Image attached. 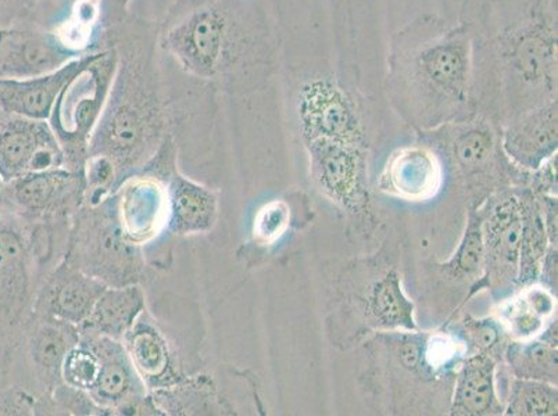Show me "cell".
I'll list each match as a JSON object with an SVG mask.
<instances>
[{"mask_svg": "<svg viewBox=\"0 0 558 416\" xmlns=\"http://www.w3.org/2000/svg\"><path fill=\"white\" fill-rule=\"evenodd\" d=\"M474 113L507 123L557 99L558 0H463Z\"/></svg>", "mask_w": 558, "mask_h": 416, "instance_id": "obj_1", "label": "cell"}, {"mask_svg": "<svg viewBox=\"0 0 558 416\" xmlns=\"http://www.w3.org/2000/svg\"><path fill=\"white\" fill-rule=\"evenodd\" d=\"M157 44L185 77L233 96L266 88L281 63L263 0H174L157 22Z\"/></svg>", "mask_w": 558, "mask_h": 416, "instance_id": "obj_2", "label": "cell"}, {"mask_svg": "<svg viewBox=\"0 0 558 416\" xmlns=\"http://www.w3.org/2000/svg\"><path fill=\"white\" fill-rule=\"evenodd\" d=\"M99 44L114 48L117 70L88 157L108 159L120 186L154 159L169 136H175V99L157 44V22L130 14L101 32Z\"/></svg>", "mask_w": 558, "mask_h": 416, "instance_id": "obj_3", "label": "cell"}, {"mask_svg": "<svg viewBox=\"0 0 558 416\" xmlns=\"http://www.w3.org/2000/svg\"><path fill=\"white\" fill-rule=\"evenodd\" d=\"M385 90L400 113L420 126L475 114L473 47L464 25L423 13L396 29Z\"/></svg>", "mask_w": 558, "mask_h": 416, "instance_id": "obj_4", "label": "cell"}, {"mask_svg": "<svg viewBox=\"0 0 558 416\" xmlns=\"http://www.w3.org/2000/svg\"><path fill=\"white\" fill-rule=\"evenodd\" d=\"M63 260L108 287L141 285L146 276L144 252L126 240L114 195L80 208L71 222Z\"/></svg>", "mask_w": 558, "mask_h": 416, "instance_id": "obj_5", "label": "cell"}, {"mask_svg": "<svg viewBox=\"0 0 558 416\" xmlns=\"http://www.w3.org/2000/svg\"><path fill=\"white\" fill-rule=\"evenodd\" d=\"M116 70L114 48L86 53L80 70L56 100L48 123L62 146L64 169L84 174L90 136L104 113Z\"/></svg>", "mask_w": 558, "mask_h": 416, "instance_id": "obj_6", "label": "cell"}, {"mask_svg": "<svg viewBox=\"0 0 558 416\" xmlns=\"http://www.w3.org/2000/svg\"><path fill=\"white\" fill-rule=\"evenodd\" d=\"M3 212V211H2ZM40 272L22 222L3 212L0 222V352L13 353L34 313Z\"/></svg>", "mask_w": 558, "mask_h": 416, "instance_id": "obj_7", "label": "cell"}, {"mask_svg": "<svg viewBox=\"0 0 558 416\" xmlns=\"http://www.w3.org/2000/svg\"><path fill=\"white\" fill-rule=\"evenodd\" d=\"M84 200V174L62 167L8 182L2 211L24 224H71Z\"/></svg>", "mask_w": 558, "mask_h": 416, "instance_id": "obj_8", "label": "cell"}, {"mask_svg": "<svg viewBox=\"0 0 558 416\" xmlns=\"http://www.w3.org/2000/svg\"><path fill=\"white\" fill-rule=\"evenodd\" d=\"M80 343L99 359L98 379L88 394L105 415H160L123 342L80 329Z\"/></svg>", "mask_w": 558, "mask_h": 416, "instance_id": "obj_9", "label": "cell"}, {"mask_svg": "<svg viewBox=\"0 0 558 416\" xmlns=\"http://www.w3.org/2000/svg\"><path fill=\"white\" fill-rule=\"evenodd\" d=\"M296 113L304 140L326 138L363 144L356 101L333 75H313L299 86Z\"/></svg>", "mask_w": 558, "mask_h": 416, "instance_id": "obj_10", "label": "cell"}, {"mask_svg": "<svg viewBox=\"0 0 558 416\" xmlns=\"http://www.w3.org/2000/svg\"><path fill=\"white\" fill-rule=\"evenodd\" d=\"M485 243L484 276L474 292L488 289L501 301L517 287L521 246V208L517 195H501L482 211Z\"/></svg>", "mask_w": 558, "mask_h": 416, "instance_id": "obj_11", "label": "cell"}, {"mask_svg": "<svg viewBox=\"0 0 558 416\" xmlns=\"http://www.w3.org/2000/svg\"><path fill=\"white\" fill-rule=\"evenodd\" d=\"M179 145L169 136L144 171L163 178L169 191V232L179 236L207 233L216 225V193L181 174L177 167Z\"/></svg>", "mask_w": 558, "mask_h": 416, "instance_id": "obj_12", "label": "cell"}, {"mask_svg": "<svg viewBox=\"0 0 558 416\" xmlns=\"http://www.w3.org/2000/svg\"><path fill=\"white\" fill-rule=\"evenodd\" d=\"M62 167V146L48 121L0 110V176L4 184L33 172Z\"/></svg>", "mask_w": 558, "mask_h": 416, "instance_id": "obj_13", "label": "cell"}, {"mask_svg": "<svg viewBox=\"0 0 558 416\" xmlns=\"http://www.w3.org/2000/svg\"><path fill=\"white\" fill-rule=\"evenodd\" d=\"M56 29L40 24L0 28V79L39 77L81 58Z\"/></svg>", "mask_w": 558, "mask_h": 416, "instance_id": "obj_14", "label": "cell"}, {"mask_svg": "<svg viewBox=\"0 0 558 416\" xmlns=\"http://www.w3.org/2000/svg\"><path fill=\"white\" fill-rule=\"evenodd\" d=\"M113 195L120 225L134 245L144 247L169 231V191L163 178L136 172Z\"/></svg>", "mask_w": 558, "mask_h": 416, "instance_id": "obj_15", "label": "cell"}, {"mask_svg": "<svg viewBox=\"0 0 558 416\" xmlns=\"http://www.w3.org/2000/svg\"><path fill=\"white\" fill-rule=\"evenodd\" d=\"M106 289L104 282L62 260L40 279L34 314L80 327Z\"/></svg>", "mask_w": 558, "mask_h": 416, "instance_id": "obj_16", "label": "cell"}, {"mask_svg": "<svg viewBox=\"0 0 558 416\" xmlns=\"http://www.w3.org/2000/svg\"><path fill=\"white\" fill-rule=\"evenodd\" d=\"M304 142L319 187L343 206L357 207L363 196V144L326 138Z\"/></svg>", "mask_w": 558, "mask_h": 416, "instance_id": "obj_17", "label": "cell"}, {"mask_svg": "<svg viewBox=\"0 0 558 416\" xmlns=\"http://www.w3.org/2000/svg\"><path fill=\"white\" fill-rule=\"evenodd\" d=\"M80 342V329L59 319L34 314L23 332L22 343L39 394L50 393L63 383L65 355Z\"/></svg>", "mask_w": 558, "mask_h": 416, "instance_id": "obj_18", "label": "cell"}, {"mask_svg": "<svg viewBox=\"0 0 558 416\" xmlns=\"http://www.w3.org/2000/svg\"><path fill=\"white\" fill-rule=\"evenodd\" d=\"M501 149L515 164L539 170L557 155V99L537 106L507 121L500 138Z\"/></svg>", "mask_w": 558, "mask_h": 416, "instance_id": "obj_19", "label": "cell"}, {"mask_svg": "<svg viewBox=\"0 0 558 416\" xmlns=\"http://www.w3.org/2000/svg\"><path fill=\"white\" fill-rule=\"evenodd\" d=\"M132 365L149 392L179 382L182 378L169 339L145 309L123 340Z\"/></svg>", "mask_w": 558, "mask_h": 416, "instance_id": "obj_20", "label": "cell"}, {"mask_svg": "<svg viewBox=\"0 0 558 416\" xmlns=\"http://www.w3.org/2000/svg\"><path fill=\"white\" fill-rule=\"evenodd\" d=\"M84 56L53 73L39 77L0 79V110L27 119L48 121L56 100L80 70Z\"/></svg>", "mask_w": 558, "mask_h": 416, "instance_id": "obj_21", "label": "cell"}, {"mask_svg": "<svg viewBox=\"0 0 558 416\" xmlns=\"http://www.w3.org/2000/svg\"><path fill=\"white\" fill-rule=\"evenodd\" d=\"M160 415H233L236 409L220 392L210 375L181 378L179 382L150 392Z\"/></svg>", "mask_w": 558, "mask_h": 416, "instance_id": "obj_22", "label": "cell"}, {"mask_svg": "<svg viewBox=\"0 0 558 416\" xmlns=\"http://www.w3.org/2000/svg\"><path fill=\"white\" fill-rule=\"evenodd\" d=\"M496 393V363L492 355L476 353L461 365L451 415H504Z\"/></svg>", "mask_w": 558, "mask_h": 416, "instance_id": "obj_23", "label": "cell"}, {"mask_svg": "<svg viewBox=\"0 0 558 416\" xmlns=\"http://www.w3.org/2000/svg\"><path fill=\"white\" fill-rule=\"evenodd\" d=\"M145 309V293L141 285L108 287L78 329L121 342Z\"/></svg>", "mask_w": 558, "mask_h": 416, "instance_id": "obj_24", "label": "cell"}, {"mask_svg": "<svg viewBox=\"0 0 558 416\" xmlns=\"http://www.w3.org/2000/svg\"><path fill=\"white\" fill-rule=\"evenodd\" d=\"M517 197L520 201L522 220L517 287H526L534 285L539 279L542 261L550 245L545 221H543L539 197L532 192L520 193Z\"/></svg>", "mask_w": 558, "mask_h": 416, "instance_id": "obj_25", "label": "cell"}, {"mask_svg": "<svg viewBox=\"0 0 558 416\" xmlns=\"http://www.w3.org/2000/svg\"><path fill=\"white\" fill-rule=\"evenodd\" d=\"M555 307V294L543 286L530 285L505 304L500 316L511 337L525 342L539 337Z\"/></svg>", "mask_w": 558, "mask_h": 416, "instance_id": "obj_26", "label": "cell"}, {"mask_svg": "<svg viewBox=\"0 0 558 416\" xmlns=\"http://www.w3.org/2000/svg\"><path fill=\"white\" fill-rule=\"evenodd\" d=\"M367 314L378 328L417 331L413 303L405 297L400 278L395 271L380 278L369 291Z\"/></svg>", "mask_w": 558, "mask_h": 416, "instance_id": "obj_27", "label": "cell"}, {"mask_svg": "<svg viewBox=\"0 0 558 416\" xmlns=\"http://www.w3.org/2000/svg\"><path fill=\"white\" fill-rule=\"evenodd\" d=\"M390 184L399 195L420 199L435 191L439 166L435 156L424 149H405L393 157L389 166Z\"/></svg>", "mask_w": 558, "mask_h": 416, "instance_id": "obj_28", "label": "cell"}, {"mask_svg": "<svg viewBox=\"0 0 558 416\" xmlns=\"http://www.w3.org/2000/svg\"><path fill=\"white\" fill-rule=\"evenodd\" d=\"M506 359L515 378L557 384V347L539 339L510 344Z\"/></svg>", "mask_w": 558, "mask_h": 416, "instance_id": "obj_29", "label": "cell"}, {"mask_svg": "<svg viewBox=\"0 0 558 416\" xmlns=\"http://www.w3.org/2000/svg\"><path fill=\"white\" fill-rule=\"evenodd\" d=\"M445 271L459 282H478L485 271V243L482 231V211L471 210L465 232L458 250L448 262Z\"/></svg>", "mask_w": 558, "mask_h": 416, "instance_id": "obj_30", "label": "cell"}, {"mask_svg": "<svg viewBox=\"0 0 558 416\" xmlns=\"http://www.w3.org/2000/svg\"><path fill=\"white\" fill-rule=\"evenodd\" d=\"M557 413V384L521 378L512 380L505 415L549 416Z\"/></svg>", "mask_w": 558, "mask_h": 416, "instance_id": "obj_31", "label": "cell"}, {"mask_svg": "<svg viewBox=\"0 0 558 416\" xmlns=\"http://www.w3.org/2000/svg\"><path fill=\"white\" fill-rule=\"evenodd\" d=\"M98 375L99 359L93 350L80 342L75 344L64 358L63 383L89 393L96 383V379H98Z\"/></svg>", "mask_w": 558, "mask_h": 416, "instance_id": "obj_32", "label": "cell"}, {"mask_svg": "<svg viewBox=\"0 0 558 416\" xmlns=\"http://www.w3.org/2000/svg\"><path fill=\"white\" fill-rule=\"evenodd\" d=\"M62 0H0V28L43 24L44 13Z\"/></svg>", "mask_w": 558, "mask_h": 416, "instance_id": "obj_33", "label": "cell"}, {"mask_svg": "<svg viewBox=\"0 0 558 416\" xmlns=\"http://www.w3.org/2000/svg\"><path fill=\"white\" fill-rule=\"evenodd\" d=\"M49 395L52 399L56 415H105L104 409L95 403L88 393L71 388L69 384L56 386Z\"/></svg>", "mask_w": 558, "mask_h": 416, "instance_id": "obj_34", "label": "cell"}, {"mask_svg": "<svg viewBox=\"0 0 558 416\" xmlns=\"http://www.w3.org/2000/svg\"><path fill=\"white\" fill-rule=\"evenodd\" d=\"M463 327L466 342L471 343L476 353L490 355L497 346H500L504 337H501L500 325L494 319L465 317Z\"/></svg>", "mask_w": 558, "mask_h": 416, "instance_id": "obj_35", "label": "cell"}, {"mask_svg": "<svg viewBox=\"0 0 558 416\" xmlns=\"http://www.w3.org/2000/svg\"><path fill=\"white\" fill-rule=\"evenodd\" d=\"M37 394L27 389L12 388L0 397V414L2 415H35Z\"/></svg>", "mask_w": 558, "mask_h": 416, "instance_id": "obj_36", "label": "cell"}, {"mask_svg": "<svg viewBox=\"0 0 558 416\" xmlns=\"http://www.w3.org/2000/svg\"><path fill=\"white\" fill-rule=\"evenodd\" d=\"M101 10V32L113 28L130 16L132 0H99Z\"/></svg>", "mask_w": 558, "mask_h": 416, "instance_id": "obj_37", "label": "cell"}, {"mask_svg": "<svg viewBox=\"0 0 558 416\" xmlns=\"http://www.w3.org/2000/svg\"><path fill=\"white\" fill-rule=\"evenodd\" d=\"M539 197L543 221L550 246L557 247V197L550 195H537Z\"/></svg>", "mask_w": 558, "mask_h": 416, "instance_id": "obj_38", "label": "cell"}, {"mask_svg": "<svg viewBox=\"0 0 558 416\" xmlns=\"http://www.w3.org/2000/svg\"><path fill=\"white\" fill-rule=\"evenodd\" d=\"M542 286L551 294H557V247L549 246L545 258H543L539 279Z\"/></svg>", "mask_w": 558, "mask_h": 416, "instance_id": "obj_39", "label": "cell"}, {"mask_svg": "<svg viewBox=\"0 0 558 416\" xmlns=\"http://www.w3.org/2000/svg\"><path fill=\"white\" fill-rule=\"evenodd\" d=\"M537 171V192L541 195L556 196L557 193V155L547 160Z\"/></svg>", "mask_w": 558, "mask_h": 416, "instance_id": "obj_40", "label": "cell"}, {"mask_svg": "<svg viewBox=\"0 0 558 416\" xmlns=\"http://www.w3.org/2000/svg\"><path fill=\"white\" fill-rule=\"evenodd\" d=\"M4 185L7 184H4L2 176H0V211L3 210Z\"/></svg>", "mask_w": 558, "mask_h": 416, "instance_id": "obj_41", "label": "cell"}, {"mask_svg": "<svg viewBox=\"0 0 558 416\" xmlns=\"http://www.w3.org/2000/svg\"><path fill=\"white\" fill-rule=\"evenodd\" d=\"M2 218H3V212L0 211V222H2Z\"/></svg>", "mask_w": 558, "mask_h": 416, "instance_id": "obj_42", "label": "cell"}]
</instances>
